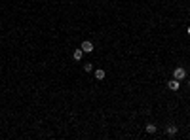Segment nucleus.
Returning <instances> with one entry per match:
<instances>
[{"label": "nucleus", "instance_id": "1a4fd4ad", "mask_svg": "<svg viewBox=\"0 0 190 140\" xmlns=\"http://www.w3.org/2000/svg\"><path fill=\"white\" fill-rule=\"evenodd\" d=\"M188 34H190V27H188Z\"/></svg>", "mask_w": 190, "mask_h": 140}, {"label": "nucleus", "instance_id": "6e6552de", "mask_svg": "<svg viewBox=\"0 0 190 140\" xmlns=\"http://www.w3.org/2000/svg\"><path fill=\"white\" fill-rule=\"evenodd\" d=\"M84 70H86V72H91V70H93V64L91 63H86L84 64Z\"/></svg>", "mask_w": 190, "mask_h": 140}, {"label": "nucleus", "instance_id": "f03ea898", "mask_svg": "<svg viewBox=\"0 0 190 140\" xmlns=\"http://www.w3.org/2000/svg\"><path fill=\"white\" fill-rule=\"evenodd\" d=\"M82 51H84V53H91L93 51V44H91V42H89V40H84V42H82Z\"/></svg>", "mask_w": 190, "mask_h": 140}, {"label": "nucleus", "instance_id": "39448f33", "mask_svg": "<svg viewBox=\"0 0 190 140\" xmlns=\"http://www.w3.org/2000/svg\"><path fill=\"white\" fill-rule=\"evenodd\" d=\"M95 78H97V80H105V70L97 68V70H95Z\"/></svg>", "mask_w": 190, "mask_h": 140}, {"label": "nucleus", "instance_id": "f257e3e1", "mask_svg": "<svg viewBox=\"0 0 190 140\" xmlns=\"http://www.w3.org/2000/svg\"><path fill=\"white\" fill-rule=\"evenodd\" d=\"M173 78H175V80H179V81L184 80V78H186V70H184L182 66H177V68L173 70Z\"/></svg>", "mask_w": 190, "mask_h": 140}, {"label": "nucleus", "instance_id": "7ed1b4c3", "mask_svg": "<svg viewBox=\"0 0 190 140\" xmlns=\"http://www.w3.org/2000/svg\"><path fill=\"white\" fill-rule=\"evenodd\" d=\"M179 85H181V83H179V80H175V78H173L171 81H167V87H169L171 91H177V89H179Z\"/></svg>", "mask_w": 190, "mask_h": 140}, {"label": "nucleus", "instance_id": "0eeeda50", "mask_svg": "<svg viewBox=\"0 0 190 140\" xmlns=\"http://www.w3.org/2000/svg\"><path fill=\"white\" fill-rule=\"evenodd\" d=\"M146 132H150V134H154V132H156V125L148 123V125H146Z\"/></svg>", "mask_w": 190, "mask_h": 140}, {"label": "nucleus", "instance_id": "423d86ee", "mask_svg": "<svg viewBox=\"0 0 190 140\" xmlns=\"http://www.w3.org/2000/svg\"><path fill=\"white\" fill-rule=\"evenodd\" d=\"M72 57H74V59H76V61H80L82 57H84V51H82V49H76V51L72 53Z\"/></svg>", "mask_w": 190, "mask_h": 140}, {"label": "nucleus", "instance_id": "20e7f679", "mask_svg": "<svg viewBox=\"0 0 190 140\" xmlns=\"http://www.w3.org/2000/svg\"><path fill=\"white\" fill-rule=\"evenodd\" d=\"M166 132H167L169 136H175V134H177V127H175V125H167Z\"/></svg>", "mask_w": 190, "mask_h": 140}]
</instances>
